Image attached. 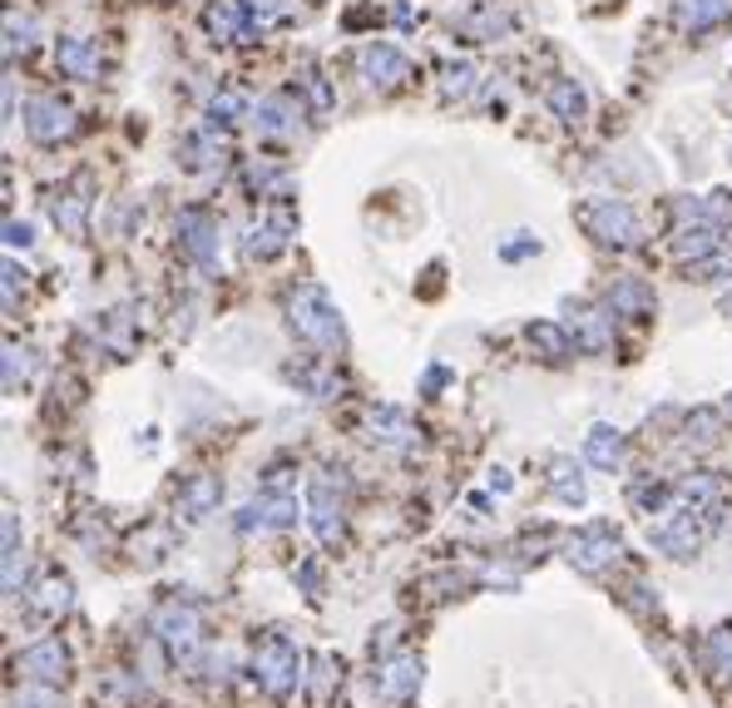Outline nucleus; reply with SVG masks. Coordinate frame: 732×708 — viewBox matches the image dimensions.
I'll return each mask as SVG.
<instances>
[{
  "instance_id": "nucleus-13",
  "label": "nucleus",
  "mask_w": 732,
  "mask_h": 708,
  "mask_svg": "<svg viewBox=\"0 0 732 708\" xmlns=\"http://www.w3.org/2000/svg\"><path fill=\"white\" fill-rule=\"evenodd\" d=\"M253 124H257V134L287 140V134H297V124H302V104H297L292 95H267V100H257Z\"/></svg>"
},
{
  "instance_id": "nucleus-31",
  "label": "nucleus",
  "mask_w": 732,
  "mask_h": 708,
  "mask_svg": "<svg viewBox=\"0 0 732 708\" xmlns=\"http://www.w3.org/2000/svg\"><path fill=\"white\" fill-rule=\"evenodd\" d=\"M554 496L569 500V506H584V480L569 461H554Z\"/></svg>"
},
{
  "instance_id": "nucleus-22",
  "label": "nucleus",
  "mask_w": 732,
  "mask_h": 708,
  "mask_svg": "<svg viewBox=\"0 0 732 708\" xmlns=\"http://www.w3.org/2000/svg\"><path fill=\"white\" fill-rule=\"evenodd\" d=\"M544 100H550L554 120H564V124H579L584 114H589V95H584L579 80H550Z\"/></svg>"
},
{
  "instance_id": "nucleus-2",
  "label": "nucleus",
  "mask_w": 732,
  "mask_h": 708,
  "mask_svg": "<svg viewBox=\"0 0 732 708\" xmlns=\"http://www.w3.org/2000/svg\"><path fill=\"white\" fill-rule=\"evenodd\" d=\"M574 219H579V229L589 233L594 243H603V248H639L643 243V219L623 199H584L579 209H574Z\"/></svg>"
},
{
  "instance_id": "nucleus-8",
  "label": "nucleus",
  "mask_w": 732,
  "mask_h": 708,
  "mask_svg": "<svg viewBox=\"0 0 732 708\" xmlns=\"http://www.w3.org/2000/svg\"><path fill=\"white\" fill-rule=\"evenodd\" d=\"M203 31L208 41L218 45H237V41H253V11H247V0H213L203 11Z\"/></svg>"
},
{
  "instance_id": "nucleus-20",
  "label": "nucleus",
  "mask_w": 732,
  "mask_h": 708,
  "mask_svg": "<svg viewBox=\"0 0 732 708\" xmlns=\"http://www.w3.org/2000/svg\"><path fill=\"white\" fill-rule=\"evenodd\" d=\"M653 308H658V298H653L648 283L619 278L609 288V312H613V318H653Z\"/></svg>"
},
{
  "instance_id": "nucleus-28",
  "label": "nucleus",
  "mask_w": 732,
  "mask_h": 708,
  "mask_svg": "<svg viewBox=\"0 0 732 708\" xmlns=\"http://www.w3.org/2000/svg\"><path fill=\"white\" fill-rule=\"evenodd\" d=\"M85 209H89V199H79V193H59L49 213H55V223L69 233V239H79V233H85Z\"/></svg>"
},
{
  "instance_id": "nucleus-10",
  "label": "nucleus",
  "mask_w": 732,
  "mask_h": 708,
  "mask_svg": "<svg viewBox=\"0 0 732 708\" xmlns=\"http://www.w3.org/2000/svg\"><path fill=\"white\" fill-rule=\"evenodd\" d=\"M297 233V219L287 209H273L267 219H257V223H247V233H243V253L247 258H273V253H282L287 248V239Z\"/></svg>"
},
{
  "instance_id": "nucleus-41",
  "label": "nucleus",
  "mask_w": 732,
  "mask_h": 708,
  "mask_svg": "<svg viewBox=\"0 0 732 708\" xmlns=\"http://www.w3.org/2000/svg\"><path fill=\"white\" fill-rule=\"evenodd\" d=\"M728 417H732V397H728Z\"/></svg>"
},
{
  "instance_id": "nucleus-21",
  "label": "nucleus",
  "mask_w": 732,
  "mask_h": 708,
  "mask_svg": "<svg viewBox=\"0 0 732 708\" xmlns=\"http://www.w3.org/2000/svg\"><path fill=\"white\" fill-rule=\"evenodd\" d=\"M184 164L188 169H218L223 164V130H218V120H208L203 130L184 140Z\"/></svg>"
},
{
  "instance_id": "nucleus-4",
  "label": "nucleus",
  "mask_w": 732,
  "mask_h": 708,
  "mask_svg": "<svg viewBox=\"0 0 732 708\" xmlns=\"http://www.w3.org/2000/svg\"><path fill=\"white\" fill-rule=\"evenodd\" d=\"M356 70L366 75V85H371V90H401V85L415 75L411 60H406L396 45H376V41L356 51Z\"/></svg>"
},
{
  "instance_id": "nucleus-34",
  "label": "nucleus",
  "mask_w": 732,
  "mask_h": 708,
  "mask_svg": "<svg viewBox=\"0 0 732 708\" xmlns=\"http://www.w3.org/2000/svg\"><path fill=\"white\" fill-rule=\"evenodd\" d=\"M208 114H213L218 124H228V120H243V114H247V100H243V95H233V90H228V95H213V104H208Z\"/></svg>"
},
{
  "instance_id": "nucleus-18",
  "label": "nucleus",
  "mask_w": 732,
  "mask_h": 708,
  "mask_svg": "<svg viewBox=\"0 0 732 708\" xmlns=\"http://www.w3.org/2000/svg\"><path fill=\"white\" fill-rule=\"evenodd\" d=\"M728 15H732V0H673V21H678L688 35L718 31Z\"/></svg>"
},
{
  "instance_id": "nucleus-37",
  "label": "nucleus",
  "mask_w": 732,
  "mask_h": 708,
  "mask_svg": "<svg viewBox=\"0 0 732 708\" xmlns=\"http://www.w3.org/2000/svg\"><path fill=\"white\" fill-rule=\"evenodd\" d=\"M461 31H475V35H500V31H510V21H504V15H495V11H480V15H470V21H461Z\"/></svg>"
},
{
  "instance_id": "nucleus-12",
  "label": "nucleus",
  "mask_w": 732,
  "mask_h": 708,
  "mask_svg": "<svg viewBox=\"0 0 732 708\" xmlns=\"http://www.w3.org/2000/svg\"><path fill=\"white\" fill-rule=\"evenodd\" d=\"M564 318H569V328L579 332L574 342H579L584 352H603L613 342V312L609 308L599 312V308H584V302H579V308H574V302H564Z\"/></svg>"
},
{
  "instance_id": "nucleus-35",
  "label": "nucleus",
  "mask_w": 732,
  "mask_h": 708,
  "mask_svg": "<svg viewBox=\"0 0 732 708\" xmlns=\"http://www.w3.org/2000/svg\"><path fill=\"white\" fill-rule=\"evenodd\" d=\"M530 253H540V239H534V233H510V239L500 243L504 263H520V258H530Z\"/></svg>"
},
{
  "instance_id": "nucleus-30",
  "label": "nucleus",
  "mask_w": 732,
  "mask_h": 708,
  "mask_svg": "<svg viewBox=\"0 0 732 708\" xmlns=\"http://www.w3.org/2000/svg\"><path fill=\"white\" fill-rule=\"evenodd\" d=\"M30 45H35V21H25V15L5 11V55L15 60V55H25Z\"/></svg>"
},
{
  "instance_id": "nucleus-38",
  "label": "nucleus",
  "mask_w": 732,
  "mask_h": 708,
  "mask_svg": "<svg viewBox=\"0 0 732 708\" xmlns=\"http://www.w3.org/2000/svg\"><path fill=\"white\" fill-rule=\"evenodd\" d=\"M25 372H30V352L10 347L5 352V391H15V377H25Z\"/></svg>"
},
{
  "instance_id": "nucleus-16",
  "label": "nucleus",
  "mask_w": 732,
  "mask_h": 708,
  "mask_svg": "<svg viewBox=\"0 0 732 708\" xmlns=\"http://www.w3.org/2000/svg\"><path fill=\"white\" fill-rule=\"evenodd\" d=\"M722 233H728V223H683L678 239H673V253L692 263H708L722 253Z\"/></svg>"
},
{
  "instance_id": "nucleus-9",
  "label": "nucleus",
  "mask_w": 732,
  "mask_h": 708,
  "mask_svg": "<svg viewBox=\"0 0 732 708\" xmlns=\"http://www.w3.org/2000/svg\"><path fill=\"white\" fill-rule=\"evenodd\" d=\"M619 535H613L609 526H589V530H579V535L569 540V565H579V569H589V575H599V569H609L613 560H619Z\"/></svg>"
},
{
  "instance_id": "nucleus-39",
  "label": "nucleus",
  "mask_w": 732,
  "mask_h": 708,
  "mask_svg": "<svg viewBox=\"0 0 732 708\" xmlns=\"http://www.w3.org/2000/svg\"><path fill=\"white\" fill-rule=\"evenodd\" d=\"M5 243L10 248H30V243H35L30 239V223H5Z\"/></svg>"
},
{
  "instance_id": "nucleus-5",
  "label": "nucleus",
  "mask_w": 732,
  "mask_h": 708,
  "mask_svg": "<svg viewBox=\"0 0 732 708\" xmlns=\"http://www.w3.org/2000/svg\"><path fill=\"white\" fill-rule=\"evenodd\" d=\"M342 480H332V471H322V476L307 486V516H312V530L322 545H336V535H342Z\"/></svg>"
},
{
  "instance_id": "nucleus-3",
  "label": "nucleus",
  "mask_w": 732,
  "mask_h": 708,
  "mask_svg": "<svg viewBox=\"0 0 732 708\" xmlns=\"http://www.w3.org/2000/svg\"><path fill=\"white\" fill-rule=\"evenodd\" d=\"M708 520H712V510H698V506L673 510V516L653 530V550H663V555H673V560H688L692 550L708 540Z\"/></svg>"
},
{
  "instance_id": "nucleus-25",
  "label": "nucleus",
  "mask_w": 732,
  "mask_h": 708,
  "mask_svg": "<svg viewBox=\"0 0 732 708\" xmlns=\"http://www.w3.org/2000/svg\"><path fill=\"white\" fill-rule=\"evenodd\" d=\"M524 338H530V347H540L550 362H564L574 347H579V342H574L569 332L559 328V322H530V328H524Z\"/></svg>"
},
{
  "instance_id": "nucleus-15",
  "label": "nucleus",
  "mask_w": 732,
  "mask_h": 708,
  "mask_svg": "<svg viewBox=\"0 0 732 708\" xmlns=\"http://www.w3.org/2000/svg\"><path fill=\"white\" fill-rule=\"evenodd\" d=\"M55 60L69 80H99V45L85 41V35H59L55 41Z\"/></svg>"
},
{
  "instance_id": "nucleus-36",
  "label": "nucleus",
  "mask_w": 732,
  "mask_h": 708,
  "mask_svg": "<svg viewBox=\"0 0 732 708\" xmlns=\"http://www.w3.org/2000/svg\"><path fill=\"white\" fill-rule=\"evenodd\" d=\"M69 605V585H65V579H49V585L45 589H40V615H59V609H65Z\"/></svg>"
},
{
  "instance_id": "nucleus-11",
  "label": "nucleus",
  "mask_w": 732,
  "mask_h": 708,
  "mask_svg": "<svg viewBox=\"0 0 732 708\" xmlns=\"http://www.w3.org/2000/svg\"><path fill=\"white\" fill-rule=\"evenodd\" d=\"M178 239H184V248L193 253L198 268H213V263H218V229H213V219H208L203 209L178 213Z\"/></svg>"
},
{
  "instance_id": "nucleus-40",
  "label": "nucleus",
  "mask_w": 732,
  "mask_h": 708,
  "mask_svg": "<svg viewBox=\"0 0 732 708\" xmlns=\"http://www.w3.org/2000/svg\"><path fill=\"white\" fill-rule=\"evenodd\" d=\"M712 654H718V659H722V668L732 674V634H718V639H712Z\"/></svg>"
},
{
  "instance_id": "nucleus-33",
  "label": "nucleus",
  "mask_w": 732,
  "mask_h": 708,
  "mask_svg": "<svg viewBox=\"0 0 732 708\" xmlns=\"http://www.w3.org/2000/svg\"><path fill=\"white\" fill-rule=\"evenodd\" d=\"M297 90L307 95V104H312L317 114H326V110H332V90H326V80H322V75H317V70H302V80H297Z\"/></svg>"
},
{
  "instance_id": "nucleus-32",
  "label": "nucleus",
  "mask_w": 732,
  "mask_h": 708,
  "mask_svg": "<svg viewBox=\"0 0 732 708\" xmlns=\"http://www.w3.org/2000/svg\"><path fill=\"white\" fill-rule=\"evenodd\" d=\"M470 90H475V65L470 60L451 65V70H445V80H441V95H445V100H465Z\"/></svg>"
},
{
  "instance_id": "nucleus-6",
  "label": "nucleus",
  "mask_w": 732,
  "mask_h": 708,
  "mask_svg": "<svg viewBox=\"0 0 732 708\" xmlns=\"http://www.w3.org/2000/svg\"><path fill=\"white\" fill-rule=\"evenodd\" d=\"M25 134L35 144H59L75 134V110L69 104H59L55 95H40V100H30L25 110Z\"/></svg>"
},
{
  "instance_id": "nucleus-29",
  "label": "nucleus",
  "mask_w": 732,
  "mask_h": 708,
  "mask_svg": "<svg viewBox=\"0 0 732 708\" xmlns=\"http://www.w3.org/2000/svg\"><path fill=\"white\" fill-rule=\"evenodd\" d=\"M718 431H722V411H692L688 427H683V441H688V446H712Z\"/></svg>"
},
{
  "instance_id": "nucleus-24",
  "label": "nucleus",
  "mask_w": 732,
  "mask_h": 708,
  "mask_svg": "<svg viewBox=\"0 0 732 708\" xmlns=\"http://www.w3.org/2000/svg\"><path fill=\"white\" fill-rule=\"evenodd\" d=\"M223 500V486H218V476H193L184 486V496H178V510H184L188 520H203L208 510Z\"/></svg>"
},
{
  "instance_id": "nucleus-14",
  "label": "nucleus",
  "mask_w": 732,
  "mask_h": 708,
  "mask_svg": "<svg viewBox=\"0 0 732 708\" xmlns=\"http://www.w3.org/2000/svg\"><path fill=\"white\" fill-rule=\"evenodd\" d=\"M15 668H20L25 678H40V684H55V678H65L69 654H65V644H59V639H40V644H30L25 654L15 659Z\"/></svg>"
},
{
  "instance_id": "nucleus-17",
  "label": "nucleus",
  "mask_w": 732,
  "mask_h": 708,
  "mask_svg": "<svg viewBox=\"0 0 732 708\" xmlns=\"http://www.w3.org/2000/svg\"><path fill=\"white\" fill-rule=\"evenodd\" d=\"M158 634H164L168 649L188 654V649L198 644V609H193V605H178V599H168V605L158 609Z\"/></svg>"
},
{
  "instance_id": "nucleus-1",
  "label": "nucleus",
  "mask_w": 732,
  "mask_h": 708,
  "mask_svg": "<svg viewBox=\"0 0 732 708\" xmlns=\"http://www.w3.org/2000/svg\"><path fill=\"white\" fill-rule=\"evenodd\" d=\"M287 322H292L297 338H307L312 347L322 352H342L346 347V328H342V312H336V302L326 298L322 288H297L287 292Z\"/></svg>"
},
{
  "instance_id": "nucleus-27",
  "label": "nucleus",
  "mask_w": 732,
  "mask_h": 708,
  "mask_svg": "<svg viewBox=\"0 0 732 708\" xmlns=\"http://www.w3.org/2000/svg\"><path fill=\"white\" fill-rule=\"evenodd\" d=\"M415 678H421V664H415L411 654L391 659V664H386V674H381V698H406L415 688Z\"/></svg>"
},
{
  "instance_id": "nucleus-19",
  "label": "nucleus",
  "mask_w": 732,
  "mask_h": 708,
  "mask_svg": "<svg viewBox=\"0 0 732 708\" xmlns=\"http://www.w3.org/2000/svg\"><path fill=\"white\" fill-rule=\"evenodd\" d=\"M366 427H371V441H381V446H415V436H421L415 421L396 407H371L366 411Z\"/></svg>"
},
{
  "instance_id": "nucleus-7",
  "label": "nucleus",
  "mask_w": 732,
  "mask_h": 708,
  "mask_svg": "<svg viewBox=\"0 0 732 708\" xmlns=\"http://www.w3.org/2000/svg\"><path fill=\"white\" fill-rule=\"evenodd\" d=\"M297 649L287 644V639H267L263 649H257V678H263V688L267 694H277V698H287L292 694V684H297Z\"/></svg>"
},
{
  "instance_id": "nucleus-23",
  "label": "nucleus",
  "mask_w": 732,
  "mask_h": 708,
  "mask_svg": "<svg viewBox=\"0 0 732 708\" xmlns=\"http://www.w3.org/2000/svg\"><path fill=\"white\" fill-rule=\"evenodd\" d=\"M297 520V500L292 496H263L243 510V530H273V526H292Z\"/></svg>"
},
{
  "instance_id": "nucleus-26",
  "label": "nucleus",
  "mask_w": 732,
  "mask_h": 708,
  "mask_svg": "<svg viewBox=\"0 0 732 708\" xmlns=\"http://www.w3.org/2000/svg\"><path fill=\"white\" fill-rule=\"evenodd\" d=\"M584 456H589L594 466L613 471V466H619V456H623V436H619L613 427H603V421H599V427H594L589 436H584Z\"/></svg>"
}]
</instances>
